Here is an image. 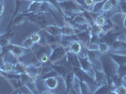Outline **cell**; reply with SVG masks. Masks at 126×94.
Masks as SVG:
<instances>
[{"label": "cell", "mask_w": 126, "mask_h": 94, "mask_svg": "<svg viewBox=\"0 0 126 94\" xmlns=\"http://www.w3.org/2000/svg\"><path fill=\"white\" fill-rule=\"evenodd\" d=\"M100 62L102 66V70L104 71L105 75L108 78V82L116 73H118L119 66L114 61V59L109 56V54H101Z\"/></svg>", "instance_id": "cell-1"}, {"label": "cell", "mask_w": 126, "mask_h": 94, "mask_svg": "<svg viewBox=\"0 0 126 94\" xmlns=\"http://www.w3.org/2000/svg\"><path fill=\"white\" fill-rule=\"evenodd\" d=\"M50 46H51V52L49 55V62L54 64L65 58L67 52H68L67 47H65L60 43L51 44Z\"/></svg>", "instance_id": "cell-2"}, {"label": "cell", "mask_w": 126, "mask_h": 94, "mask_svg": "<svg viewBox=\"0 0 126 94\" xmlns=\"http://www.w3.org/2000/svg\"><path fill=\"white\" fill-rule=\"evenodd\" d=\"M28 21L31 23L38 25V26H42V28H44L47 26V19L44 15V13L42 12H38V13H27L26 14Z\"/></svg>", "instance_id": "cell-3"}, {"label": "cell", "mask_w": 126, "mask_h": 94, "mask_svg": "<svg viewBox=\"0 0 126 94\" xmlns=\"http://www.w3.org/2000/svg\"><path fill=\"white\" fill-rule=\"evenodd\" d=\"M5 49L6 51H10V52L17 58H21L24 56H26V54L28 53L29 49H27L26 47H24L23 45H17V44H12L11 43L7 48H3Z\"/></svg>", "instance_id": "cell-4"}, {"label": "cell", "mask_w": 126, "mask_h": 94, "mask_svg": "<svg viewBox=\"0 0 126 94\" xmlns=\"http://www.w3.org/2000/svg\"><path fill=\"white\" fill-rule=\"evenodd\" d=\"M78 59H79V63H80V68L82 69L83 71L89 73V74L93 75L94 74V70H93V64L91 62V60L89 59L88 57H79L78 56Z\"/></svg>", "instance_id": "cell-5"}, {"label": "cell", "mask_w": 126, "mask_h": 94, "mask_svg": "<svg viewBox=\"0 0 126 94\" xmlns=\"http://www.w3.org/2000/svg\"><path fill=\"white\" fill-rule=\"evenodd\" d=\"M43 83H44L47 89L51 90V91L56 90L59 85L58 75H51V76H48L46 78H43Z\"/></svg>", "instance_id": "cell-6"}, {"label": "cell", "mask_w": 126, "mask_h": 94, "mask_svg": "<svg viewBox=\"0 0 126 94\" xmlns=\"http://www.w3.org/2000/svg\"><path fill=\"white\" fill-rule=\"evenodd\" d=\"M75 37H76V39L84 46H86L87 44H89V42H90V40H91V32H90V29L77 32L75 34Z\"/></svg>", "instance_id": "cell-7"}, {"label": "cell", "mask_w": 126, "mask_h": 94, "mask_svg": "<svg viewBox=\"0 0 126 94\" xmlns=\"http://www.w3.org/2000/svg\"><path fill=\"white\" fill-rule=\"evenodd\" d=\"M94 80L95 84L97 85V87H99L101 85H105V84L108 83V78L105 75L103 70H94Z\"/></svg>", "instance_id": "cell-8"}, {"label": "cell", "mask_w": 126, "mask_h": 94, "mask_svg": "<svg viewBox=\"0 0 126 94\" xmlns=\"http://www.w3.org/2000/svg\"><path fill=\"white\" fill-rule=\"evenodd\" d=\"M14 37V32L12 30H9L3 35L0 36V46L2 48H7L11 43V40Z\"/></svg>", "instance_id": "cell-9"}, {"label": "cell", "mask_w": 126, "mask_h": 94, "mask_svg": "<svg viewBox=\"0 0 126 94\" xmlns=\"http://www.w3.org/2000/svg\"><path fill=\"white\" fill-rule=\"evenodd\" d=\"M53 70L56 72V73L58 74V76H60L62 79H64L66 77L67 73L70 72V71H73L71 69H69L68 67L64 66V65H60V64H57V63H54L52 64Z\"/></svg>", "instance_id": "cell-10"}, {"label": "cell", "mask_w": 126, "mask_h": 94, "mask_svg": "<svg viewBox=\"0 0 126 94\" xmlns=\"http://www.w3.org/2000/svg\"><path fill=\"white\" fill-rule=\"evenodd\" d=\"M66 60L67 62L70 64V66L72 68H80V63H79V59H78V55L76 54H74V53L68 51L67 52V55H66Z\"/></svg>", "instance_id": "cell-11"}, {"label": "cell", "mask_w": 126, "mask_h": 94, "mask_svg": "<svg viewBox=\"0 0 126 94\" xmlns=\"http://www.w3.org/2000/svg\"><path fill=\"white\" fill-rule=\"evenodd\" d=\"M82 49H83V44L78 40H74L67 45V50L76 55H79Z\"/></svg>", "instance_id": "cell-12"}, {"label": "cell", "mask_w": 126, "mask_h": 94, "mask_svg": "<svg viewBox=\"0 0 126 94\" xmlns=\"http://www.w3.org/2000/svg\"><path fill=\"white\" fill-rule=\"evenodd\" d=\"M43 30L51 36H61V26H58V25H47Z\"/></svg>", "instance_id": "cell-13"}, {"label": "cell", "mask_w": 126, "mask_h": 94, "mask_svg": "<svg viewBox=\"0 0 126 94\" xmlns=\"http://www.w3.org/2000/svg\"><path fill=\"white\" fill-rule=\"evenodd\" d=\"M75 77V74H74V71H70L66 77L64 78V85H65V88H66V93H71L72 92V85L74 82V79Z\"/></svg>", "instance_id": "cell-14"}, {"label": "cell", "mask_w": 126, "mask_h": 94, "mask_svg": "<svg viewBox=\"0 0 126 94\" xmlns=\"http://www.w3.org/2000/svg\"><path fill=\"white\" fill-rule=\"evenodd\" d=\"M77 33L76 29L74 28L73 26H71L68 22L65 21V25L63 26H61V35L62 36L70 37V36H74Z\"/></svg>", "instance_id": "cell-15"}, {"label": "cell", "mask_w": 126, "mask_h": 94, "mask_svg": "<svg viewBox=\"0 0 126 94\" xmlns=\"http://www.w3.org/2000/svg\"><path fill=\"white\" fill-rule=\"evenodd\" d=\"M42 1H37L33 0L28 5V8L26 10V13H38L41 12V8H42Z\"/></svg>", "instance_id": "cell-16"}, {"label": "cell", "mask_w": 126, "mask_h": 94, "mask_svg": "<svg viewBox=\"0 0 126 94\" xmlns=\"http://www.w3.org/2000/svg\"><path fill=\"white\" fill-rule=\"evenodd\" d=\"M108 54L111 58L114 59V61L118 64V66H121L124 63H126V54H120V53L114 52H110Z\"/></svg>", "instance_id": "cell-17"}, {"label": "cell", "mask_w": 126, "mask_h": 94, "mask_svg": "<svg viewBox=\"0 0 126 94\" xmlns=\"http://www.w3.org/2000/svg\"><path fill=\"white\" fill-rule=\"evenodd\" d=\"M113 91H114V89L112 88V86H111L109 83H106V84H105V85H101V86H99V87L93 91V93H95V94H98V93L107 94V93H113Z\"/></svg>", "instance_id": "cell-18"}, {"label": "cell", "mask_w": 126, "mask_h": 94, "mask_svg": "<svg viewBox=\"0 0 126 94\" xmlns=\"http://www.w3.org/2000/svg\"><path fill=\"white\" fill-rule=\"evenodd\" d=\"M87 50V54H88V58L91 60V62H96L100 59V56H101V53L99 51H91V50Z\"/></svg>", "instance_id": "cell-19"}, {"label": "cell", "mask_w": 126, "mask_h": 94, "mask_svg": "<svg viewBox=\"0 0 126 94\" xmlns=\"http://www.w3.org/2000/svg\"><path fill=\"white\" fill-rule=\"evenodd\" d=\"M0 68L2 69L5 73H10L11 72H14V63L9 62V61H4V63L0 66Z\"/></svg>", "instance_id": "cell-20"}, {"label": "cell", "mask_w": 126, "mask_h": 94, "mask_svg": "<svg viewBox=\"0 0 126 94\" xmlns=\"http://www.w3.org/2000/svg\"><path fill=\"white\" fill-rule=\"evenodd\" d=\"M114 8V5L112 3L111 0H105L104 2V5H103V8H102V12L105 14V13H108L110 12Z\"/></svg>", "instance_id": "cell-21"}, {"label": "cell", "mask_w": 126, "mask_h": 94, "mask_svg": "<svg viewBox=\"0 0 126 94\" xmlns=\"http://www.w3.org/2000/svg\"><path fill=\"white\" fill-rule=\"evenodd\" d=\"M98 44H99V50H98V51H99L101 54H108V53H110V51H111L110 45H109L108 43L104 42H99Z\"/></svg>", "instance_id": "cell-22"}, {"label": "cell", "mask_w": 126, "mask_h": 94, "mask_svg": "<svg viewBox=\"0 0 126 94\" xmlns=\"http://www.w3.org/2000/svg\"><path fill=\"white\" fill-rule=\"evenodd\" d=\"M14 72L19 74L26 73V64L22 63L21 61H17L14 63Z\"/></svg>", "instance_id": "cell-23"}, {"label": "cell", "mask_w": 126, "mask_h": 94, "mask_svg": "<svg viewBox=\"0 0 126 94\" xmlns=\"http://www.w3.org/2000/svg\"><path fill=\"white\" fill-rule=\"evenodd\" d=\"M72 93H80V79L76 75L72 85Z\"/></svg>", "instance_id": "cell-24"}, {"label": "cell", "mask_w": 126, "mask_h": 94, "mask_svg": "<svg viewBox=\"0 0 126 94\" xmlns=\"http://www.w3.org/2000/svg\"><path fill=\"white\" fill-rule=\"evenodd\" d=\"M92 91H91V89H90V87H89L88 84L84 82V81H82V80H80V93L82 94H89V93H91Z\"/></svg>", "instance_id": "cell-25"}, {"label": "cell", "mask_w": 126, "mask_h": 94, "mask_svg": "<svg viewBox=\"0 0 126 94\" xmlns=\"http://www.w3.org/2000/svg\"><path fill=\"white\" fill-rule=\"evenodd\" d=\"M82 7L84 8L86 11H91L93 6L95 5L96 1L95 0H82Z\"/></svg>", "instance_id": "cell-26"}, {"label": "cell", "mask_w": 126, "mask_h": 94, "mask_svg": "<svg viewBox=\"0 0 126 94\" xmlns=\"http://www.w3.org/2000/svg\"><path fill=\"white\" fill-rule=\"evenodd\" d=\"M90 32H91V34H93V35H98V36H100L101 34H102V32H103V27L100 26H98V25H96L94 23H92V24L90 25Z\"/></svg>", "instance_id": "cell-27"}, {"label": "cell", "mask_w": 126, "mask_h": 94, "mask_svg": "<svg viewBox=\"0 0 126 94\" xmlns=\"http://www.w3.org/2000/svg\"><path fill=\"white\" fill-rule=\"evenodd\" d=\"M105 21H106V17L105 16V14H104V13H103V14L99 13V14L94 18V21L93 22H94V24L98 25V26H104V25L105 24Z\"/></svg>", "instance_id": "cell-28"}, {"label": "cell", "mask_w": 126, "mask_h": 94, "mask_svg": "<svg viewBox=\"0 0 126 94\" xmlns=\"http://www.w3.org/2000/svg\"><path fill=\"white\" fill-rule=\"evenodd\" d=\"M104 2H105V0H102V1L96 2L90 12H91L92 14H93V13H98V14L101 13V12H102V8H103V5H104Z\"/></svg>", "instance_id": "cell-29"}, {"label": "cell", "mask_w": 126, "mask_h": 94, "mask_svg": "<svg viewBox=\"0 0 126 94\" xmlns=\"http://www.w3.org/2000/svg\"><path fill=\"white\" fill-rule=\"evenodd\" d=\"M26 21V15L22 13V14H19L18 16H16L14 21H13V24H14L15 26H21V25H23Z\"/></svg>", "instance_id": "cell-30"}, {"label": "cell", "mask_w": 126, "mask_h": 94, "mask_svg": "<svg viewBox=\"0 0 126 94\" xmlns=\"http://www.w3.org/2000/svg\"><path fill=\"white\" fill-rule=\"evenodd\" d=\"M22 45L30 50L32 47L35 45V43L33 42V41H32L31 38H30V36H29V37H27L26 40H24V41H23V42H22Z\"/></svg>", "instance_id": "cell-31"}, {"label": "cell", "mask_w": 126, "mask_h": 94, "mask_svg": "<svg viewBox=\"0 0 126 94\" xmlns=\"http://www.w3.org/2000/svg\"><path fill=\"white\" fill-rule=\"evenodd\" d=\"M30 38H31V40L33 41V42H34L35 44H39V43L41 42V40H42V36L41 35V33L35 32V33H33V34L30 35Z\"/></svg>", "instance_id": "cell-32"}, {"label": "cell", "mask_w": 126, "mask_h": 94, "mask_svg": "<svg viewBox=\"0 0 126 94\" xmlns=\"http://www.w3.org/2000/svg\"><path fill=\"white\" fill-rule=\"evenodd\" d=\"M113 93L116 94H126V85L123 84V85H121L119 87H117L115 89V90L113 91Z\"/></svg>", "instance_id": "cell-33"}, {"label": "cell", "mask_w": 126, "mask_h": 94, "mask_svg": "<svg viewBox=\"0 0 126 94\" xmlns=\"http://www.w3.org/2000/svg\"><path fill=\"white\" fill-rule=\"evenodd\" d=\"M49 55L50 54H48V53H44V54H42V56L39 58V62L41 63V64H46V63L49 62Z\"/></svg>", "instance_id": "cell-34"}, {"label": "cell", "mask_w": 126, "mask_h": 94, "mask_svg": "<svg viewBox=\"0 0 126 94\" xmlns=\"http://www.w3.org/2000/svg\"><path fill=\"white\" fill-rule=\"evenodd\" d=\"M85 47L88 50H91V51H98L99 50V44H98V42H89V44H87Z\"/></svg>", "instance_id": "cell-35"}, {"label": "cell", "mask_w": 126, "mask_h": 94, "mask_svg": "<svg viewBox=\"0 0 126 94\" xmlns=\"http://www.w3.org/2000/svg\"><path fill=\"white\" fill-rule=\"evenodd\" d=\"M118 73H119L121 76H122V77H125L126 76V63H124V64L121 65V66H119Z\"/></svg>", "instance_id": "cell-36"}, {"label": "cell", "mask_w": 126, "mask_h": 94, "mask_svg": "<svg viewBox=\"0 0 126 94\" xmlns=\"http://www.w3.org/2000/svg\"><path fill=\"white\" fill-rule=\"evenodd\" d=\"M119 8L121 12H122L123 14H126V0H120Z\"/></svg>", "instance_id": "cell-37"}, {"label": "cell", "mask_w": 126, "mask_h": 94, "mask_svg": "<svg viewBox=\"0 0 126 94\" xmlns=\"http://www.w3.org/2000/svg\"><path fill=\"white\" fill-rule=\"evenodd\" d=\"M4 10H5V3L3 0H0V20H1V17L3 16Z\"/></svg>", "instance_id": "cell-38"}, {"label": "cell", "mask_w": 126, "mask_h": 94, "mask_svg": "<svg viewBox=\"0 0 126 94\" xmlns=\"http://www.w3.org/2000/svg\"><path fill=\"white\" fill-rule=\"evenodd\" d=\"M0 77H4V78H7V73H5L2 69L0 68Z\"/></svg>", "instance_id": "cell-39"}, {"label": "cell", "mask_w": 126, "mask_h": 94, "mask_svg": "<svg viewBox=\"0 0 126 94\" xmlns=\"http://www.w3.org/2000/svg\"><path fill=\"white\" fill-rule=\"evenodd\" d=\"M122 26L123 28L126 30V14H123V19H122Z\"/></svg>", "instance_id": "cell-40"}, {"label": "cell", "mask_w": 126, "mask_h": 94, "mask_svg": "<svg viewBox=\"0 0 126 94\" xmlns=\"http://www.w3.org/2000/svg\"><path fill=\"white\" fill-rule=\"evenodd\" d=\"M62 1H67V0H58V2H62Z\"/></svg>", "instance_id": "cell-41"}, {"label": "cell", "mask_w": 126, "mask_h": 94, "mask_svg": "<svg viewBox=\"0 0 126 94\" xmlns=\"http://www.w3.org/2000/svg\"><path fill=\"white\" fill-rule=\"evenodd\" d=\"M123 78H124V82H125V85H126V76L125 77H123Z\"/></svg>", "instance_id": "cell-42"}, {"label": "cell", "mask_w": 126, "mask_h": 94, "mask_svg": "<svg viewBox=\"0 0 126 94\" xmlns=\"http://www.w3.org/2000/svg\"><path fill=\"white\" fill-rule=\"evenodd\" d=\"M26 1H30V2H31V1H33V0H26Z\"/></svg>", "instance_id": "cell-43"}, {"label": "cell", "mask_w": 126, "mask_h": 94, "mask_svg": "<svg viewBox=\"0 0 126 94\" xmlns=\"http://www.w3.org/2000/svg\"><path fill=\"white\" fill-rule=\"evenodd\" d=\"M0 36H1V33H0Z\"/></svg>", "instance_id": "cell-44"}, {"label": "cell", "mask_w": 126, "mask_h": 94, "mask_svg": "<svg viewBox=\"0 0 126 94\" xmlns=\"http://www.w3.org/2000/svg\"><path fill=\"white\" fill-rule=\"evenodd\" d=\"M125 34H126V30H125Z\"/></svg>", "instance_id": "cell-45"}]
</instances>
